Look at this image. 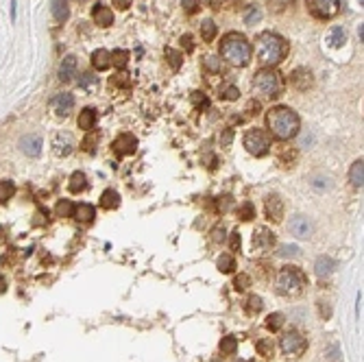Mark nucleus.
I'll list each match as a JSON object with an SVG mask.
<instances>
[{"instance_id": "7", "label": "nucleus", "mask_w": 364, "mask_h": 362, "mask_svg": "<svg viewBox=\"0 0 364 362\" xmlns=\"http://www.w3.org/2000/svg\"><path fill=\"white\" fill-rule=\"evenodd\" d=\"M307 9L318 20H330L340 11V0H307Z\"/></svg>"}, {"instance_id": "61", "label": "nucleus", "mask_w": 364, "mask_h": 362, "mask_svg": "<svg viewBox=\"0 0 364 362\" xmlns=\"http://www.w3.org/2000/svg\"><path fill=\"white\" fill-rule=\"evenodd\" d=\"M238 362H242V360H238Z\"/></svg>"}, {"instance_id": "57", "label": "nucleus", "mask_w": 364, "mask_h": 362, "mask_svg": "<svg viewBox=\"0 0 364 362\" xmlns=\"http://www.w3.org/2000/svg\"><path fill=\"white\" fill-rule=\"evenodd\" d=\"M295 157H297V153H295V151H290V153H288V151H284V153H281V159H284L286 164H290Z\"/></svg>"}, {"instance_id": "23", "label": "nucleus", "mask_w": 364, "mask_h": 362, "mask_svg": "<svg viewBox=\"0 0 364 362\" xmlns=\"http://www.w3.org/2000/svg\"><path fill=\"white\" fill-rule=\"evenodd\" d=\"M50 9H53V18L57 20V22H61V24L70 16V9H68V2H65V0H53Z\"/></svg>"}, {"instance_id": "25", "label": "nucleus", "mask_w": 364, "mask_h": 362, "mask_svg": "<svg viewBox=\"0 0 364 362\" xmlns=\"http://www.w3.org/2000/svg\"><path fill=\"white\" fill-rule=\"evenodd\" d=\"M120 205V194L116 190H105L100 197V208L103 210H116Z\"/></svg>"}, {"instance_id": "34", "label": "nucleus", "mask_w": 364, "mask_h": 362, "mask_svg": "<svg viewBox=\"0 0 364 362\" xmlns=\"http://www.w3.org/2000/svg\"><path fill=\"white\" fill-rule=\"evenodd\" d=\"M166 59H168V63H170L173 70H179L181 63H183V55L177 53V50H173V48H166Z\"/></svg>"}, {"instance_id": "16", "label": "nucleus", "mask_w": 364, "mask_h": 362, "mask_svg": "<svg viewBox=\"0 0 364 362\" xmlns=\"http://www.w3.org/2000/svg\"><path fill=\"white\" fill-rule=\"evenodd\" d=\"M275 244V236L273 231H269L266 227H257L253 231V247L255 249H269Z\"/></svg>"}, {"instance_id": "53", "label": "nucleus", "mask_w": 364, "mask_h": 362, "mask_svg": "<svg viewBox=\"0 0 364 362\" xmlns=\"http://www.w3.org/2000/svg\"><path fill=\"white\" fill-rule=\"evenodd\" d=\"M181 46L188 50V53H192V50H194V42H192V35H183V37H181Z\"/></svg>"}, {"instance_id": "3", "label": "nucleus", "mask_w": 364, "mask_h": 362, "mask_svg": "<svg viewBox=\"0 0 364 362\" xmlns=\"http://www.w3.org/2000/svg\"><path fill=\"white\" fill-rule=\"evenodd\" d=\"M220 55L231 66H246L251 61V44L246 42L244 35L227 33L220 42Z\"/></svg>"}, {"instance_id": "18", "label": "nucleus", "mask_w": 364, "mask_h": 362, "mask_svg": "<svg viewBox=\"0 0 364 362\" xmlns=\"http://www.w3.org/2000/svg\"><path fill=\"white\" fill-rule=\"evenodd\" d=\"M74 72H77V57L68 55V57H63L61 66H59V79L61 81H70L74 77Z\"/></svg>"}, {"instance_id": "22", "label": "nucleus", "mask_w": 364, "mask_h": 362, "mask_svg": "<svg viewBox=\"0 0 364 362\" xmlns=\"http://www.w3.org/2000/svg\"><path fill=\"white\" fill-rule=\"evenodd\" d=\"M349 181H351L353 188H362L364 183V162L358 159V162L351 164V170H349Z\"/></svg>"}, {"instance_id": "39", "label": "nucleus", "mask_w": 364, "mask_h": 362, "mask_svg": "<svg viewBox=\"0 0 364 362\" xmlns=\"http://www.w3.org/2000/svg\"><path fill=\"white\" fill-rule=\"evenodd\" d=\"M96 144H98V133L90 131V133H88V138H85L83 142H81V149H83L85 153H94Z\"/></svg>"}, {"instance_id": "43", "label": "nucleus", "mask_w": 364, "mask_h": 362, "mask_svg": "<svg viewBox=\"0 0 364 362\" xmlns=\"http://www.w3.org/2000/svg\"><path fill=\"white\" fill-rule=\"evenodd\" d=\"M249 286H251V277H249V275H244V273H240L234 279V288L236 290H244V288H249Z\"/></svg>"}, {"instance_id": "38", "label": "nucleus", "mask_w": 364, "mask_h": 362, "mask_svg": "<svg viewBox=\"0 0 364 362\" xmlns=\"http://www.w3.org/2000/svg\"><path fill=\"white\" fill-rule=\"evenodd\" d=\"M129 61V50H116L111 53V63H116V68H124Z\"/></svg>"}, {"instance_id": "49", "label": "nucleus", "mask_w": 364, "mask_h": 362, "mask_svg": "<svg viewBox=\"0 0 364 362\" xmlns=\"http://www.w3.org/2000/svg\"><path fill=\"white\" fill-rule=\"evenodd\" d=\"M229 247H231V251H238V249H240V234H238V229H236V231H231Z\"/></svg>"}, {"instance_id": "59", "label": "nucleus", "mask_w": 364, "mask_h": 362, "mask_svg": "<svg viewBox=\"0 0 364 362\" xmlns=\"http://www.w3.org/2000/svg\"><path fill=\"white\" fill-rule=\"evenodd\" d=\"M11 20H16V0H11Z\"/></svg>"}, {"instance_id": "37", "label": "nucleus", "mask_w": 364, "mask_h": 362, "mask_svg": "<svg viewBox=\"0 0 364 362\" xmlns=\"http://www.w3.org/2000/svg\"><path fill=\"white\" fill-rule=\"evenodd\" d=\"M218 269L222 271V273H231V271L236 269V262H234V255L225 253L218 258Z\"/></svg>"}, {"instance_id": "32", "label": "nucleus", "mask_w": 364, "mask_h": 362, "mask_svg": "<svg viewBox=\"0 0 364 362\" xmlns=\"http://www.w3.org/2000/svg\"><path fill=\"white\" fill-rule=\"evenodd\" d=\"M236 349H238V338H236V336H225V338L220 340V351H222V354L231 356V354H236Z\"/></svg>"}, {"instance_id": "36", "label": "nucleus", "mask_w": 364, "mask_h": 362, "mask_svg": "<svg viewBox=\"0 0 364 362\" xmlns=\"http://www.w3.org/2000/svg\"><path fill=\"white\" fill-rule=\"evenodd\" d=\"M330 44L334 48H340L342 44H345V31H342L340 27H334L332 33H330Z\"/></svg>"}, {"instance_id": "2", "label": "nucleus", "mask_w": 364, "mask_h": 362, "mask_svg": "<svg viewBox=\"0 0 364 362\" xmlns=\"http://www.w3.org/2000/svg\"><path fill=\"white\" fill-rule=\"evenodd\" d=\"M266 124L277 140H290L299 133V116L288 107H273L266 114Z\"/></svg>"}, {"instance_id": "40", "label": "nucleus", "mask_w": 364, "mask_h": 362, "mask_svg": "<svg viewBox=\"0 0 364 362\" xmlns=\"http://www.w3.org/2000/svg\"><path fill=\"white\" fill-rule=\"evenodd\" d=\"M55 212H57V216H72V214H74V205H72V201H68V199L59 201L57 208H55Z\"/></svg>"}, {"instance_id": "29", "label": "nucleus", "mask_w": 364, "mask_h": 362, "mask_svg": "<svg viewBox=\"0 0 364 362\" xmlns=\"http://www.w3.org/2000/svg\"><path fill=\"white\" fill-rule=\"evenodd\" d=\"M13 192H16V185H13V181H9V179L0 181V203H7V201L13 197Z\"/></svg>"}, {"instance_id": "14", "label": "nucleus", "mask_w": 364, "mask_h": 362, "mask_svg": "<svg viewBox=\"0 0 364 362\" xmlns=\"http://www.w3.org/2000/svg\"><path fill=\"white\" fill-rule=\"evenodd\" d=\"M290 231L297 238H310L312 236V223L307 220V216H295L290 220Z\"/></svg>"}, {"instance_id": "56", "label": "nucleus", "mask_w": 364, "mask_h": 362, "mask_svg": "<svg viewBox=\"0 0 364 362\" xmlns=\"http://www.w3.org/2000/svg\"><path fill=\"white\" fill-rule=\"evenodd\" d=\"M111 2H114V7H118V9H129L131 7V0H111Z\"/></svg>"}, {"instance_id": "4", "label": "nucleus", "mask_w": 364, "mask_h": 362, "mask_svg": "<svg viewBox=\"0 0 364 362\" xmlns=\"http://www.w3.org/2000/svg\"><path fill=\"white\" fill-rule=\"evenodd\" d=\"M303 284H305V275H303L301 269H297V266H284L277 273L275 288L279 295H297V293H301Z\"/></svg>"}, {"instance_id": "33", "label": "nucleus", "mask_w": 364, "mask_h": 362, "mask_svg": "<svg viewBox=\"0 0 364 362\" xmlns=\"http://www.w3.org/2000/svg\"><path fill=\"white\" fill-rule=\"evenodd\" d=\"M284 314L281 312H273L269 314V319H266V328H269L271 332H277V330H281V325H284Z\"/></svg>"}, {"instance_id": "45", "label": "nucleus", "mask_w": 364, "mask_h": 362, "mask_svg": "<svg viewBox=\"0 0 364 362\" xmlns=\"http://www.w3.org/2000/svg\"><path fill=\"white\" fill-rule=\"evenodd\" d=\"M192 103H194L196 107H201V109L210 107V100H207V96H205V94H201V92H192Z\"/></svg>"}, {"instance_id": "50", "label": "nucleus", "mask_w": 364, "mask_h": 362, "mask_svg": "<svg viewBox=\"0 0 364 362\" xmlns=\"http://www.w3.org/2000/svg\"><path fill=\"white\" fill-rule=\"evenodd\" d=\"M231 140H234V131H231V129H225V133L220 135V147H229Z\"/></svg>"}, {"instance_id": "15", "label": "nucleus", "mask_w": 364, "mask_h": 362, "mask_svg": "<svg viewBox=\"0 0 364 362\" xmlns=\"http://www.w3.org/2000/svg\"><path fill=\"white\" fill-rule=\"evenodd\" d=\"M290 83L295 85L297 90H307L312 88V83H314V79H312V72L305 68H297L295 72L290 74Z\"/></svg>"}, {"instance_id": "60", "label": "nucleus", "mask_w": 364, "mask_h": 362, "mask_svg": "<svg viewBox=\"0 0 364 362\" xmlns=\"http://www.w3.org/2000/svg\"><path fill=\"white\" fill-rule=\"evenodd\" d=\"M358 35H360V42L364 39V31H362V24H360V29H358Z\"/></svg>"}, {"instance_id": "13", "label": "nucleus", "mask_w": 364, "mask_h": 362, "mask_svg": "<svg viewBox=\"0 0 364 362\" xmlns=\"http://www.w3.org/2000/svg\"><path fill=\"white\" fill-rule=\"evenodd\" d=\"M53 112L57 114V116H68L70 112H72V107H74V96L72 94H68V92H61V94H57V96L53 98Z\"/></svg>"}, {"instance_id": "20", "label": "nucleus", "mask_w": 364, "mask_h": 362, "mask_svg": "<svg viewBox=\"0 0 364 362\" xmlns=\"http://www.w3.org/2000/svg\"><path fill=\"white\" fill-rule=\"evenodd\" d=\"M92 66L96 70H107L111 66V53L105 48H98L92 53Z\"/></svg>"}, {"instance_id": "11", "label": "nucleus", "mask_w": 364, "mask_h": 362, "mask_svg": "<svg viewBox=\"0 0 364 362\" xmlns=\"http://www.w3.org/2000/svg\"><path fill=\"white\" fill-rule=\"evenodd\" d=\"M42 147H44V142L37 133H29L20 140V151H22L24 155H29V157H37V155L42 153Z\"/></svg>"}, {"instance_id": "19", "label": "nucleus", "mask_w": 364, "mask_h": 362, "mask_svg": "<svg viewBox=\"0 0 364 362\" xmlns=\"http://www.w3.org/2000/svg\"><path fill=\"white\" fill-rule=\"evenodd\" d=\"M334 269H336V262H334L330 255H321L314 264V271H316L318 277H330L334 273Z\"/></svg>"}, {"instance_id": "9", "label": "nucleus", "mask_w": 364, "mask_h": 362, "mask_svg": "<svg viewBox=\"0 0 364 362\" xmlns=\"http://www.w3.org/2000/svg\"><path fill=\"white\" fill-rule=\"evenodd\" d=\"M72 151H74V138L70 131H59L53 138V153L57 157H68Z\"/></svg>"}, {"instance_id": "27", "label": "nucleus", "mask_w": 364, "mask_h": 362, "mask_svg": "<svg viewBox=\"0 0 364 362\" xmlns=\"http://www.w3.org/2000/svg\"><path fill=\"white\" fill-rule=\"evenodd\" d=\"M255 349H257V354H260L262 358H273V356H275V345H273V340H271V338H262V340H257Z\"/></svg>"}, {"instance_id": "48", "label": "nucleus", "mask_w": 364, "mask_h": 362, "mask_svg": "<svg viewBox=\"0 0 364 362\" xmlns=\"http://www.w3.org/2000/svg\"><path fill=\"white\" fill-rule=\"evenodd\" d=\"M292 2H295V0H269L271 9H275V11H284L288 4H292Z\"/></svg>"}, {"instance_id": "44", "label": "nucleus", "mask_w": 364, "mask_h": 362, "mask_svg": "<svg viewBox=\"0 0 364 362\" xmlns=\"http://www.w3.org/2000/svg\"><path fill=\"white\" fill-rule=\"evenodd\" d=\"M299 247H297V244H284V247H281V251H279V255L281 258H297V255H299Z\"/></svg>"}, {"instance_id": "5", "label": "nucleus", "mask_w": 364, "mask_h": 362, "mask_svg": "<svg viewBox=\"0 0 364 362\" xmlns=\"http://www.w3.org/2000/svg\"><path fill=\"white\" fill-rule=\"evenodd\" d=\"M253 90L257 94L269 96V98L279 96V92H281V77L273 68L260 70V72L255 74V79H253Z\"/></svg>"}, {"instance_id": "51", "label": "nucleus", "mask_w": 364, "mask_h": 362, "mask_svg": "<svg viewBox=\"0 0 364 362\" xmlns=\"http://www.w3.org/2000/svg\"><path fill=\"white\" fill-rule=\"evenodd\" d=\"M212 240H214V242H222V240H225V229H222V227L212 229Z\"/></svg>"}, {"instance_id": "8", "label": "nucleus", "mask_w": 364, "mask_h": 362, "mask_svg": "<svg viewBox=\"0 0 364 362\" xmlns=\"http://www.w3.org/2000/svg\"><path fill=\"white\" fill-rule=\"evenodd\" d=\"M307 347V340L303 338V334H299L297 330H290L288 334H284V338H281V351L288 356H299L305 351Z\"/></svg>"}, {"instance_id": "30", "label": "nucleus", "mask_w": 364, "mask_h": 362, "mask_svg": "<svg viewBox=\"0 0 364 362\" xmlns=\"http://www.w3.org/2000/svg\"><path fill=\"white\" fill-rule=\"evenodd\" d=\"M85 185H88V179H85L83 173H74L72 177H70V192H81V190H85Z\"/></svg>"}, {"instance_id": "24", "label": "nucleus", "mask_w": 364, "mask_h": 362, "mask_svg": "<svg viewBox=\"0 0 364 362\" xmlns=\"http://www.w3.org/2000/svg\"><path fill=\"white\" fill-rule=\"evenodd\" d=\"M77 122H79L81 129H85V131H92V129H94V122H96V112H94L92 107H85L83 112L79 114V120H77Z\"/></svg>"}, {"instance_id": "31", "label": "nucleus", "mask_w": 364, "mask_h": 362, "mask_svg": "<svg viewBox=\"0 0 364 362\" xmlns=\"http://www.w3.org/2000/svg\"><path fill=\"white\" fill-rule=\"evenodd\" d=\"M201 37H203V42H212L216 37V24L212 20H203V24H201Z\"/></svg>"}, {"instance_id": "21", "label": "nucleus", "mask_w": 364, "mask_h": 362, "mask_svg": "<svg viewBox=\"0 0 364 362\" xmlns=\"http://www.w3.org/2000/svg\"><path fill=\"white\" fill-rule=\"evenodd\" d=\"M72 216L79 220V223H92L94 216H96V210H94V205H90V203H81V205L74 208Z\"/></svg>"}, {"instance_id": "46", "label": "nucleus", "mask_w": 364, "mask_h": 362, "mask_svg": "<svg viewBox=\"0 0 364 362\" xmlns=\"http://www.w3.org/2000/svg\"><path fill=\"white\" fill-rule=\"evenodd\" d=\"M181 4H183V11H185V13H190V16H192V13L199 11V7H201L199 0H181Z\"/></svg>"}, {"instance_id": "17", "label": "nucleus", "mask_w": 364, "mask_h": 362, "mask_svg": "<svg viewBox=\"0 0 364 362\" xmlns=\"http://www.w3.org/2000/svg\"><path fill=\"white\" fill-rule=\"evenodd\" d=\"M92 18L98 27H111L114 24V11L105 4H96L94 11H92Z\"/></svg>"}, {"instance_id": "26", "label": "nucleus", "mask_w": 364, "mask_h": 362, "mask_svg": "<svg viewBox=\"0 0 364 362\" xmlns=\"http://www.w3.org/2000/svg\"><path fill=\"white\" fill-rule=\"evenodd\" d=\"M203 68L210 70V72H214V74L225 72V63H222L220 57H216V55H207V57L203 59Z\"/></svg>"}, {"instance_id": "6", "label": "nucleus", "mask_w": 364, "mask_h": 362, "mask_svg": "<svg viewBox=\"0 0 364 362\" xmlns=\"http://www.w3.org/2000/svg\"><path fill=\"white\" fill-rule=\"evenodd\" d=\"M244 147H246V151H249L251 155L262 157V155L269 153L271 140H269V135L262 131V129H251V131H246V135H244Z\"/></svg>"}, {"instance_id": "52", "label": "nucleus", "mask_w": 364, "mask_h": 362, "mask_svg": "<svg viewBox=\"0 0 364 362\" xmlns=\"http://www.w3.org/2000/svg\"><path fill=\"white\" fill-rule=\"evenodd\" d=\"M111 85H124V88H129V79H127V74H118V77H114L111 79Z\"/></svg>"}, {"instance_id": "12", "label": "nucleus", "mask_w": 364, "mask_h": 362, "mask_svg": "<svg viewBox=\"0 0 364 362\" xmlns=\"http://www.w3.org/2000/svg\"><path fill=\"white\" fill-rule=\"evenodd\" d=\"M264 210H266V216L275 223H279L281 216H284V201H281L279 194H269L266 197V203H264Z\"/></svg>"}, {"instance_id": "54", "label": "nucleus", "mask_w": 364, "mask_h": 362, "mask_svg": "<svg viewBox=\"0 0 364 362\" xmlns=\"http://www.w3.org/2000/svg\"><path fill=\"white\" fill-rule=\"evenodd\" d=\"M203 164L207 166V168H210V170H214L216 168V164H218V159H216V155H205V157H203Z\"/></svg>"}, {"instance_id": "41", "label": "nucleus", "mask_w": 364, "mask_h": 362, "mask_svg": "<svg viewBox=\"0 0 364 362\" xmlns=\"http://www.w3.org/2000/svg\"><path fill=\"white\" fill-rule=\"evenodd\" d=\"M98 85V77H94V74H90V72H85L83 77L79 79V88L81 90H92Z\"/></svg>"}, {"instance_id": "28", "label": "nucleus", "mask_w": 364, "mask_h": 362, "mask_svg": "<svg viewBox=\"0 0 364 362\" xmlns=\"http://www.w3.org/2000/svg\"><path fill=\"white\" fill-rule=\"evenodd\" d=\"M262 308H264V301H262V297H257V295H249V299L244 301V310L251 316L257 314V312H262Z\"/></svg>"}, {"instance_id": "47", "label": "nucleus", "mask_w": 364, "mask_h": 362, "mask_svg": "<svg viewBox=\"0 0 364 362\" xmlns=\"http://www.w3.org/2000/svg\"><path fill=\"white\" fill-rule=\"evenodd\" d=\"M260 20H262V11H260V9H249V13H246V16H244V22L246 24H255V22H260Z\"/></svg>"}, {"instance_id": "10", "label": "nucleus", "mask_w": 364, "mask_h": 362, "mask_svg": "<svg viewBox=\"0 0 364 362\" xmlns=\"http://www.w3.org/2000/svg\"><path fill=\"white\" fill-rule=\"evenodd\" d=\"M111 147H114V153L118 155V157H127V155H133L135 149H138V138L131 133H122L114 140Z\"/></svg>"}, {"instance_id": "55", "label": "nucleus", "mask_w": 364, "mask_h": 362, "mask_svg": "<svg viewBox=\"0 0 364 362\" xmlns=\"http://www.w3.org/2000/svg\"><path fill=\"white\" fill-rule=\"evenodd\" d=\"M318 310H321L323 319H330V316H332V308H330V303H325V301H321V303H318Z\"/></svg>"}, {"instance_id": "1", "label": "nucleus", "mask_w": 364, "mask_h": 362, "mask_svg": "<svg viewBox=\"0 0 364 362\" xmlns=\"http://www.w3.org/2000/svg\"><path fill=\"white\" fill-rule=\"evenodd\" d=\"M255 55L262 66H277L288 55V42L273 31H264L255 39Z\"/></svg>"}, {"instance_id": "35", "label": "nucleus", "mask_w": 364, "mask_h": 362, "mask_svg": "<svg viewBox=\"0 0 364 362\" xmlns=\"http://www.w3.org/2000/svg\"><path fill=\"white\" fill-rule=\"evenodd\" d=\"M253 216H255V205L249 203V201L238 208V218H240V220H251Z\"/></svg>"}, {"instance_id": "42", "label": "nucleus", "mask_w": 364, "mask_h": 362, "mask_svg": "<svg viewBox=\"0 0 364 362\" xmlns=\"http://www.w3.org/2000/svg\"><path fill=\"white\" fill-rule=\"evenodd\" d=\"M238 96H240V90L236 85H225L220 90V98H225V100H236Z\"/></svg>"}, {"instance_id": "58", "label": "nucleus", "mask_w": 364, "mask_h": 362, "mask_svg": "<svg viewBox=\"0 0 364 362\" xmlns=\"http://www.w3.org/2000/svg\"><path fill=\"white\" fill-rule=\"evenodd\" d=\"M4 290H7V279H4L2 275H0V295H2Z\"/></svg>"}]
</instances>
